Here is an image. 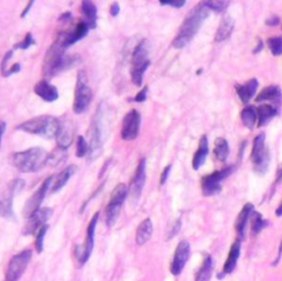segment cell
Listing matches in <instances>:
<instances>
[{"label":"cell","mask_w":282,"mask_h":281,"mask_svg":"<svg viewBox=\"0 0 282 281\" xmlns=\"http://www.w3.org/2000/svg\"><path fill=\"white\" fill-rule=\"evenodd\" d=\"M109 12H110L111 15H113V17H117V15H118L119 12H120L119 4L117 3V2L111 3L110 7H109Z\"/></svg>","instance_id":"obj_47"},{"label":"cell","mask_w":282,"mask_h":281,"mask_svg":"<svg viewBox=\"0 0 282 281\" xmlns=\"http://www.w3.org/2000/svg\"><path fill=\"white\" fill-rule=\"evenodd\" d=\"M269 49L274 55L278 56L282 54V36H276V38H270L267 41Z\"/></svg>","instance_id":"obj_37"},{"label":"cell","mask_w":282,"mask_h":281,"mask_svg":"<svg viewBox=\"0 0 282 281\" xmlns=\"http://www.w3.org/2000/svg\"><path fill=\"white\" fill-rule=\"evenodd\" d=\"M239 255H241V241L237 240L233 244L231 251L228 253V257L225 262L224 268H223V276L232 274L234 272V269L236 268Z\"/></svg>","instance_id":"obj_27"},{"label":"cell","mask_w":282,"mask_h":281,"mask_svg":"<svg viewBox=\"0 0 282 281\" xmlns=\"http://www.w3.org/2000/svg\"><path fill=\"white\" fill-rule=\"evenodd\" d=\"M99 219V213H95L94 216L90 220L89 224L87 226V232H86V240H85V244L83 246H77L75 249V255L78 263L81 265H84L88 261L90 257V254L93 252L94 248V243H95V233H96V226Z\"/></svg>","instance_id":"obj_11"},{"label":"cell","mask_w":282,"mask_h":281,"mask_svg":"<svg viewBox=\"0 0 282 281\" xmlns=\"http://www.w3.org/2000/svg\"><path fill=\"white\" fill-rule=\"evenodd\" d=\"M76 172V166H68L65 169L55 174V176L51 177V184H50V191L52 193H56L58 191L62 190L65 187L68 180L72 178L74 173Z\"/></svg>","instance_id":"obj_20"},{"label":"cell","mask_w":282,"mask_h":281,"mask_svg":"<svg viewBox=\"0 0 282 281\" xmlns=\"http://www.w3.org/2000/svg\"><path fill=\"white\" fill-rule=\"evenodd\" d=\"M31 258H32V252L30 249H24L10 259L6 272L7 281H18L22 277Z\"/></svg>","instance_id":"obj_9"},{"label":"cell","mask_w":282,"mask_h":281,"mask_svg":"<svg viewBox=\"0 0 282 281\" xmlns=\"http://www.w3.org/2000/svg\"><path fill=\"white\" fill-rule=\"evenodd\" d=\"M21 70V65L19 64V63H15V64H13L11 67L9 68V76L10 75H12V74H15V73H19Z\"/></svg>","instance_id":"obj_50"},{"label":"cell","mask_w":282,"mask_h":281,"mask_svg":"<svg viewBox=\"0 0 282 281\" xmlns=\"http://www.w3.org/2000/svg\"><path fill=\"white\" fill-rule=\"evenodd\" d=\"M257 109V115H258V126L263 127L265 125H267L269 121L276 117L278 115V109H277L275 106L265 104L259 106Z\"/></svg>","instance_id":"obj_30"},{"label":"cell","mask_w":282,"mask_h":281,"mask_svg":"<svg viewBox=\"0 0 282 281\" xmlns=\"http://www.w3.org/2000/svg\"><path fill=\"white\" fill-rule=\"evenodd\" d=\"M33 3H34V1H29L28 3H26V6H25L24 10H23V11H22V12H21V18H25V15H26V14H28V12L30 11L31 8H32Z\"/></svg>","instance_id":"obj_51"},{"label":"cell","mask_w":282,"mask_h":281,"mask_svg":"<svg viewBox=\"0 0 282 281\" xmlns=\"http://www.w3.org/2000/svg\"><path fill=\"white\" fill-rule=\"evenodd\" d=\"M213 270H214V261L210 255H207L198 275H196L195 281H210L213 275Z\"/></svg>","instance_id":"obj_32"},{"label":"cell","mask_w":282,"mask_h":281,"mask_svg":"<svg viewBox=\"0 0 282 281\" xmlns=\"http://www.w3.org/2000/svg\"><path fill=\"white\" fill-rule=\"evenodd\" d=\"M153 233V225L150 219L143 220L136 231V243L139 246L145 245L149 242Z\"/></svg>","instance_id":"obj_26"},{"label":"cell","mask_w":282,"mask_h":281,"mask_svg":"<svg viewBox=\"0 0 282 281\" xmlns=\"http://www.w3.org/2000/svg\"><path fill=\"white\" fill-rule=\"evenodd\" d=\"M73 135H74V129L71 121L63 118L60 119V128H58L57 135L55 137L57 147L67 150L68 147H70L73 142Z\"/></svg>","instance_id":"obj_19"},{"label":"cell","mask_w":282,"mask_h":281,"mask_svg":"<svg viewBox=\"0 0 282 281\" xmlns=\"http://www.w3.org/2000/svg\"><path fill=\"white\" fill-rule=\"evenodd\" d=\"M89 26L85 21H79V22L72 28L71 30L66 31V32H62L57 35V41L60 42L61 45L67 50L68 47L72 46L73 44L77 43L78 41L84 39L87 35L89 31Z\"/></svg>","instance_id":"obj_14"},{"label":"cell","mask_w":282,"mask_h":281,"mask_svg":"<svg viewBox=\"0 0 282 281\" xmlns=\"http://www.w3.org/2000/svg\"><path fill=\"white\" fill-rule=\"evenodd\" d=\"M128 194V188L125 183L117 184L111 192L109 203L105 212V222L107 227H113L120 214V209Z\"/></svg>","instance_id":"obj_7"},{"label":"cell","mask_w":282,"mask_h":281,"mask_svg":"<svg viewBox=\"0 0 282 281\" xmlns=\"http://www.w3.org/2000/svg\"><path fill=\"white\" fill-rule=\"evenodd\" d=\"M186 2L183 1V0H163V1H160V4L162 6H171L173 8H182Z\"/></svg>","instance_id":"obj_44"},{"label":"cell","mask_w":282,"mask_h":281,"mask_svg":"<svg viewBox=\"0 0 282 281\" xmlns=\"http://www.w3.org/2000/svg\"><path fill=\"white\" fill-rule=\"evenodd\" d=\"M266 225H267V222L263 219V216L259 213H255L254 212V219H253V225H252L253 234H258V233L262 232L263 229H265Z\"/></svg>","instance_id":"obj_38"},{"label":"cell","mask_w":282,"mask_h":281,"mask_svg":"<svg viewBox=\"0 0 282 281\" xmlns=\"http://www.w3.org/2000/svg\"><path fill=\"white\" fill-rule=\"evenodd\" d=\"M266 136L264 134H259L254 139V146L252 150V161L254 164L255 171L259 174H263L268 169L269 164V152L265 145Z\"/></svg>","instance_id":"obj_10"},{"label":"cell","mask_w":282,"mask_h":281,"mask_svg":"<svg viewBox=\"0 0 282 281\" xmlns=\"http://www.w3.org/2000/svg\"><path fill=\"white\" fill-rule=\"evenodd\" d=\"M282 181V167L279 169L278 174H277V183H279Z\"/></svg>","instance_id":"obj_52"},{"label":"cell","mask_w":282,"mask_h":281,"mask_svg":"<svg viewBox=\"0 0 282 281\" xmlns=\"http://www.w3.org/2000/svg\"><path fill=\"white\" fill-rule=\"evenodd\" d=\"M254 212H255L254 205L247 203L243 208L241 213H239L237 217V221H236V224H235V229H236L239 240H243L244 238L245 231H246V226H247V222L250 219V216L254 214Z\"/></svg>","instance_id":"obj_23"},{"label":"cell","mask_w":282,"mask_h":281,"mask_svg":"<svg viewBox=\"0 0 282 281\" xmlns=\"http://www.w3.org/2000/svg\"><path fill=\"white\" fill-rule=\"evenodd\" d=\"M47 229H49V226L44 225L38 233H36V238H35V251L38 252L39 254L42 253V251H43V242H44V236H45V234H46Z\"/></svg>","instance_id":"obj_40"},{"label":"cell","mask_w":282,"mask_h":281,"mask_svg":"<svg viewBox=\"0 0 282 281\" xmlns=\"http://www.w3.org/2000/svg\"><path fill=\"white\" fill-rule=\"evenodd\" d=\"M141 125V115L137 109H131L122 119L121 138L126 141L135 140L139 135Z\"/></svg>","instance_id":"obj_13"},{"label":"cell","mask_w":282,"mask_h":281,"mask_svg":"<svg viewBox=\"0 0 282 281\" xmlns=\"http://www.w3.org/2000/svg\"><path fill=\"white\" fill-rule=\"evenodd\" d=\"M102 108H98L96 114L94 116L92 132H90V144L88 150V160L89 162L95 161L100 156L103 151V131H102Z\"/></svg>","instance_id":"obj_8"},{"label":"cell","mask_w":282,"mask_h":281,"mask_svg":"<svg viewBox=\"0 0 282 281\" xmlns=\"http://www.w3.org/2000/svg\"><path fill=\"white\" fill-rule=\"evenodd\" d=\"M282 98V92L279 86L271 85L265 87L262 92L258 94L256 100L259 102H265V100H274L276 103H280Z\"/></svg>","instance_id":"obj_31"},{"label":"cell","mask_w":282,"mask_h":281,"mask_svg":"<svg viewBox=\"0 0 282 281\" xmlns=\"http://www.w3.org/2000/svg\"><path fill=\"white\" fill-rule=\"evenodd\" d=\"M234 24H235V21H234L232 17H228V15H226V17L223 18L220 23V26H218V29L216 31L215 41L222 42L230 38L233 32Z\"/></svg>","instance_id":"obj_29"},{"label":"cell","mask_w":282,"mask_h":281,"mask_svg":"<svg viewBox=\"0 0 282 281\" xmlns=\"http://www.w3.org/2000/svg\"><path fill=\"white\" fill-rule=\"evenodd\" d=\"M89 150V145L87 141L85 140L83 136H77L76 138V156L77 158H84L86 155H88Z\"/></svg>","instance_id":"obj_36"},{"label":"cell","mask_w":282,"mask_h":281,"mask_svg":"<svg viewBox=\"0 0 282 281\" xmlns=\"http://www.w3.org/2000/svg\"><path fill=\"white\" fill-rule=\"evenodd\" d=\"M50 184H51V177L45 179L43 183L41 184V187L35 191L33 195L26 201L24 206V215L26 217H30L36 211L40 210L41 204L43 202L46 193L50 191Z\"/></svg>","instance_id":"obj_16"},{"label":"cell","mask_w":282,"mask_h":281,"mask_svg":"<svg viewBox=\"0 0 282 281\" xmlns=\"http://www.w3.org/2000/svg\"><path fill=\"white\" fill-rule=\"evenodd\" d=\"M209 13L210 9L204 2L198 4L194 9L191 10L185 17L183 23L181 24L179 32L172 42V45L175 49H182L192 41L196 33L199 32L201 25L209 17Z\"/></svg>","instance_id":"obj_1"},{"label":"cell","mask_w":282,"mask_h":281,"mask_svg":"<svg viewBox=\"0 0 282 281\" xmlns=\"http://www.w3.org/2000/svg\"><path fill=\"white\" fill-rule=\"evenodd\" d=\"M207 8L212 9V10H215L217 12H221V11H224V10L227 8L228 4L230 2L228 1H205L204 2Z\"/></svg>","instance_id":"obj_41"},{"label":"cell","mask_w":282,"mask_h":281,"mask_svg":"<svg viewBox=\"0 0 282 281\" xmlns=\"http://www.w3.org/2000/svg\"><path fill=\"white\" fill-rule=\"evenodd\" d=\"M278 22H279V19L276 17V18H275V20H274V18H271V19L268 21L267 23H268L269 25H275V24H277Z\"/></svg>","instance_id":"obj_53"},{"label":"cell","mask_w":282,"mask_h":281,"mask_svg":"<svg viewBox=\"0 0 282 281\" xmlns=\"http://www.w3.org/2000/svg\"><path fill=\"white\" fill-rule=\"evenodd\" d=\"M34 93L47 103L55 102L58 98L57 88L54 85H52L50 82H47L46 79H42V81L35 84Z\"/></svg>","instance_id":"obj_21"},{"label":"cell","mask_w":282,"mask_h":281,"mask_svg":"<svg viewBox=\"0 0 282 281\" xmlns=\"http://www.w3.org/2000/svg\"><path fill=\"white\" fill-rule=\"evenodd\" d=\"M147 94H148V86H145L139 93L136 95L134 100L137 103H143L147 99Z\"/></svg>","instance_id":"obj_45"},{"label":"cell","mask_w":282,"mask_h":281,"mask_svg":"<svg viewBox=\"0 0 282 281\" xmlns=\"http://www.w3.org/2000/svg\"><path fill=\"white\" fill-rule=\"evenodd\" d=\"M53 214V210L50 208H42L38 210L28 217V221H26V224L24 227L23 234L24 235H34L38 233L42 227L46 225V221L50 219Z\"/></svg>","instance_id":"obj_15"},{"label":"cell","mask_w":282,"mask_h":281,"mask_svg":"<svg viewBox=\"0 0 282 281\" xmlns=\"http://www.w3.org/2000/svg\"><path fill=\"white\" fill-rule=\"evenodd\" d=\"M7 128V124L6 121L0 120V149H1V145H2V137L4 135V131H6Z\"/></svg>","instance_id":"obj_48"},{"label":"cell","mask_w":282,"mask_h":281,"mask_svg":"<svg viewBox=\"0 0 282 281\" xmlns=\"http://www.w3.org/2000/svg\"><path fill=\"white\" fill-rule=\"evenodd\" d=\"M180 229H181V222L180 221H178L177 223H175L174 224V226H173V229H172V232L170 233V235H169V238H172L173 236H175L178 234L179 233V231H180Z\"/></svg>","instance_id":"obj_49"},{"label":"cell","mask_w":282,"mask_h":281,"mask_svg":"<svg viewBox=\"0 0 282 281\" xmlns=\"http://www.w3.org/2000/svg\"><path fill=\"white\" fill-rule=\"evenodd\" d=\"M207 155H209V140H207L206 136H202L199 144V149L194 155L192 161L194 170H199V169L203 166Z\"/></svg>","instance_id":"obj_28"},{"label":"cell","mask_w":282,"mask_h":281,"mask_svg":"<svg viewBox=\"0 0 282 281\" xmlns=\"http://www.w3.org/2000/svg\"><path fill=\"white\" fill-rule=\"evenodd\" d=\"M13 54V51H8L6 54H4L3 59L1 61V65H0V70H1V74L3 77H8V62L11 59V56Z\"/></svg>","instance_id":"obj_42"},{"label":"cell","mask_w":282,"mask_h":281,"mask_svg":"<svg viewBox=\"0 0 282 281\" xmlns=\"http://www.w3.org/2000/svg\"><path fill=\"white\" fill-rule=\"evenodd\" d=\"M93 98V92L88 85V79L86 73L79 71L77 74V81L74 92V102H73V111L79 115L86 110Z\"/></svg>","instance_id":"obj_6"},{"label":"cell","mask_w":282,"mask_h":281,"mask_svg":"<svg viewBox=\"0 0 282 281\" xmlns=\"http://www.w3.org/2000/svg\"><path fill=\"white\" fill-rule=\"evenodd\" d=\"M149 51L150 45L147 40L140 41L135 47L131 57V81L136 86H141L143 82V75L150 65V59H149Z\"/></svg>","instance_id":"obj_5"},{"label":"cell","mask_w":282,"mask_h":281,"mask_svg":"<svg viewBox=\"0 0 282 281\" xmlns=\"http://www.w3.org/2000/svg\"><path fill=\"white\" fill-rule=\"evenodd\" d=\"M190 253H191V247L189 242L181 241L179 243V245L177 246V249H175L171 268H170L172 275L179 276L181 273H182L185 264L188 263L190 258Z\"/></svg>","instance_id":"obj_18"},{"label":"cell","mask_w":282,"mask_h":281,"mask_svg":"<svg viewBox=\"0 0 282 281\" xmlns=\"http://www.w3.org/2000/svg\"><path fill=\"white\" fill-rule=\"evenodd\" d=\"M8 187L10 189H12V191H13L15 194H18L20 191H22L24 189L25 181H24V180H22V179H14L13 181H11V182L9 183Z\"/></svg>","instance_id":"obj_43"},{"label":"cell","mask_w":282,"mask_h":281,"mask_svg":"<svg viewBox=\"0 0 282 281\" xmlns=\"http://www.w3.org/2000/svg\"><path fill=\"white\" fill-rule=\"evenodd\" d=\"M81 11L85 18L89 29H95L97 26V8L96 4L89 0H84L81 3Z\"/></svg>","instance_id":"obj_24"},{"label":"cell","mask_w":282,"mask_h":281,"mask_svg":"<svg viewBox=\"0 0 282 281\" xmlns=\"http://www.w3.org/2000/svg\"><path fill=\"white\" fill-rule=\"evenodd\" d=\"M241 118L244 125L247 127L249 129H254L255 126H256L258 115H257V109L253 107V106H247L245 107L242 113H241Z\"/></svg>","instance_id":"obj_33"},{"label":"cell","mask_w":282,"mask_h":281,"mask_svg":"<svg viewBox=\"0 0 282 281\" xmlns=\"http://www.w3.org/2000/svg\"><path fill=\"white\" fill-rule=\"evenodd\" d=\"M146 167H147L146 159L141 158L139 160V163H138V166H137L135 176L134 178H132L131 183H130V195L135 201H138L140 199L143 188H145L146 177H147Z\"/></svg>","instance_id":"obj_17"},{"label":"cell","mask_w":282,"mask_h":281,"mask_svg":"<svg viewBox=\"0 0 282 281\" xmlns=\"http://www.w3.org/2000/svg\"><path fill=\"white\" fill-rule=\"evenodd\" d=\"M234 167L231 166L204 177L203 180H202V191H203V194L205 196H212L220 193L222 191V181H224L228 176H231Z\"/></svg>","instance_id":"obj_12"},{"label":"cell","mask_w":282,"mask_h":281,"mask_svg":"<svg viewBox=\"0 0 282 281\" xmlns=\"http://www.w3.org/2000/svg\"><path fill=\"white\" fill-rule=\"evenodd\" d=\"M34 44H35V41L33 39L32 33L28 32L25 34L24 39L22 41L19 42V43H17L13 46V50H18V49L19 50H28L30 46H32Z\"/></svg>","instance_id":"obj_39"},{"label":"cell","mask_w":282,"mask_h":281,"mask_svg":"<svg viewBox=\"0 0 282 281\" xmlns=\"http://www.w3.org/2000/svg\"><path fill=\"white\" fill-rule=\"evenodd\" d=\"M276 214H277V216H282V202H281V204L279 205V208L277 209Z\"/></svg>","instance_id":"obj_54"},{"label":"cell","mask_w":282,"mask_h":281,"mask_svg":"<svg viewBox=\"0 0 282 281\" xmlns=\"http://www.w3.org/2000/svg\"><path fill=\"white\" fill-rule=\"evenodd\" d=\"M170 171H171V164H169V166H167L166 168H164V170L161 173V177H160V184L161 185H163L164 183L167 182V180L169 178V174H170Z\"/></svg>","instance_id":"obj_46"},{"label":"cell","mask_w":282,"mask_h":281,"mask_svg":"<svg viewBox=\"0 0 282 281\" xmlns=\"http://www.w3.org/2000/svg\"><path fill=\"white\" fill-rule=\"evenodd\" d=\"M15 193L12 189H8L0 195V216L3 219H12L13 217V209H12V201Z\"/></svg>","instance_id":"obj_22"},{"label":"cell","mask_w":282,"mask_h":281,"mask_svg":"<svg viewBox=\"0 0 282 281\" xmlns=\"http://www.w3.org/2000/svg\"><path fill=\"white\" fill-rule=\"evenodd\" d=\"M214 155L217 158V160L220 161H225L228 155H230V147H228L227 141L224 138H217L215 140Z\"/></svg>","instance_id":"obj_34"},{"label":"cell","mask_w":282,"mask_h":281,"mask_svg":"<svg viewBox=\"0 0 282 281\" xmlns=\"http://www.w3.org/2000/svg\"><path fill=\"white\" fill-rule=\"evenodd\" d=\"M49 152L42 148H30L24 151L15 152L11 158L13 167L22 173L38 172L47 166Z\"/></svg>","instance_id":"obj_3"},{"label":"cell","mask_w":282,"mask_h":281,"mask_svg":"<svg viewBox=\"0 0 282 281\" xmlns=\"http://www.w3.org/2000/svg\"><path fill=\"white\" fill-rule=\"evenodd\" d=\"M77 56L68 55L57 40L47 49L43 60V74L47 78L57 75L76 64Z\"/></svg>","instance_id":"obj_2"},{"label":"cell","mask_w":282,"mask_h":281,"mask_svg":"<svg viewBox=\"0 0 282 281\" xmlns=\"http://www.w3.org/2000/svg\"><path fill=\"white\" fill-rule=\"evenodd\" d=\"M67 150L63 149V148L57 147L56 149L53 150L49 153V158H47V164L51 167H58L60 164L65 161L67 157Z\"/></svg>","instance_id":"obj_35"},{"label":"cell","mask_w":282,"mask_h":281,"mask_svg":"<svg viewBox=\"0 0 282 281\" xmlns=\"http://www.w3.org/2000/svg\"><path fill=\"white\" fill-rule=\"evenodd\" d=\"M236 92L238 94L239 98H241L244 104H248L249 100L252 99L258 88V81L257 78H252L247 83L243 84V85H236Z\"/></svg>","instance_id":"obj_25"},{"label":"cell","mask_w":282,"mask_h":281,"mask_svg":"<svg viewBox=\"0 0 282 281\" xmlns=\"http://www.w3.org/2000/svg\"><path fill=\"white\" fill-rule=\"evenodd\" d=\"M58 128H60V119L51 115L38 116L17 126V129L20 131L45 138H55Z\"/></svg>","instance_id":"obj_4"}]
</instances>
